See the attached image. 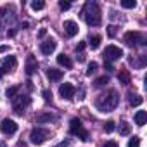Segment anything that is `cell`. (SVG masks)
Returning a JSON list of instances; mask_svg holds the SVG:
<instances>
[{
  "label": "cell",
  "instance_id": "cell-11",
  "mask_svg": "<svg viewBox=\"0 0 147 147\" xmlns=\"http://www.w3.org/2000/svg\"><path fill=\"white\" fill-rule=\"evenodd\" d=\"M55 47H57L55 40H54V38H49V40L42 42V45H40V50H42V54H43V55H50V54L55 50Z\"/></svg>",
  "mask_w": 147,
  "mask_h": 147
},
{
  "label": "cell",
  "instance_id": "cell-23",
  "mask_svg": "<svg viewBox=\"0 0 147 147\" xmlns=\"http://www.w3.org/2000/svg\"><path fill=\"white\" fill-rule=\"evenodd\" d=\"M45 7V2H42V0H33L31 2V9L33 11H42Z\"/></svg>",
  "mask_w": 147,
  "mask_h": 147
},
{
  "label": "cell",
  "instance_id": "cell-17",
  "mask_svg": "<svg viewBox=\"0 0 147 147\" xmlns=\"http://www.w3.org/2000/svg\"><path fill=\"white\" fill-rule=\"evenodd\" d=\"M54 119V114H50V113H40V114H36V123H50Z\"/></svg>",
  "mask_w": 147,
  "mask_h": 147
},
{
  "label": "cell",
  "instance_id": "cell-24",
  "mask_svg": "<svg viewBox=\"0 0 147 147\" xmlns=\"http://www.w3.org/2000/svg\"><path fill=\"white\" fill-rule=\"evenodd\" d=\"M18 92H19V87H11V88H7L5 95H7V97H11V99H14V97L18 95Z\"/></svg>",
  "mask_w": 147,
  "mask_h": 147
},
{
  "label": "cell",
  "instance_id": "cell-29",
  "mask_svg": "<svg viewBox=\"0 0 147 147\" xmlns=\"http://www.w3.org/2000/svg\"><path fill=\"white\" fill-rule=\"evenodd\" d=\"M59 7H61L62 11H67V9L71 7V4H69V2H64V0H61V2H59Z\"/></svg>",
  "mask_w": 147,
  "mask_h": 147
},
{
  "label": "cell",
  "instance_id": "cell-12",
  "mask_svg": "<svg viewBox=\"0 0 147 147\" xmlns=\"http://www.w3.org/2000/svg\"><path fill=\"white\" fill-rule=\"evenodd\" d=\"M24 69H26V75H28V76H31L33 73H36L38 62H36V57H35V55H28V57H26V66H24Z\"/></svg>",
  "mask_w": 147,
  "mask_h": 147
},
{
  "label": "cell",
  "instance_id": "cell-30",
  "mask_svg": "<svg viewBox=\"0 0 147 147\" xmlns=\"http://www.w3.org/2000/svg\"><path fill=\"white\" fill-rule=\"evenodd\" d=\"M42 95H43V99L49 102V100H52V92H49V90H43L42 92Z\"/></svg>",
  "mask_w": 147,
  "mask_h": 147
},
{
  "label": "cell",
  "instance_id": "cell-7",
  "mask_svg": "<svg viewBox=\"0 0 147 147\" xmlns=\"http://www.w3.org/2000/svg\"><path fill=\"white\" fill-rule=\"evenodd\" d=\"M16 57L14 55H7L2 62H0V78H2L5 73H9V71H12L14 67H16Z\"/></svg>",
  "mask_w": 147,
  "mask_h": 147
},
{
  "label": "cell",
  "instance_id": "cell-27",
  "mask_svg": "<svg viewBox=\"0 0 147 147\" xmlns=\"http://www.w3.org/2000/svg\"><path fill=\"white\" fill-rule=\"evenodd\" d=\"M114 128H116V123H114V121H107V123L104 125L106 133H113V131H114Z\"/></svg>",
  "mask_w": 147,
  "mask_h": 147
},
{
  "label": "cell",
  "instance_id": "cell-20",
  "mask_svg": "<svg viewBox=\"0 0 147 147\" xmlns=\"http://www.w3.org/2000/svg\"><path fill=\"white\" fill-rule=\"evenodd\" d=\"M118 130H119V135H128V133H130V125H128L126 121H121Z\"/></svg>",
  "mask_w": 147,
  "mask_h": 147
},
{
  "label": "cell",
  "instance_id": "cell-35",
  "mask_svg": "<svg viewBox=\"0 0 147 147\" xmlns=\"http://www.w3.org/2000/svg\"><path fill=\"white\" fill-rule=\"evenodd\" d=\"M45 35H47V30H40V31H38V36H40V38H43Z\"/></svg>",
  "mask_w": 147,
  "mask_h": 147
},
{
  "label": "cell",
  "instance_id": "cell-32",
  "mask_svg": "<svg viewBox=\"0 0 147 147\" xmlns=\"http://www.w3.org/2000/svg\"><path fill=\"white\" fill-rule=\"evenodd\" d=\"M107 33H109V36H114V35H116V30H114V26H109V28H107Z\"/></svg>",
  "mask_w": 147,
  "mask_h": 147
},
{
  "label": "cell",
  "instance_id": "cell-19",
  "mask_svg": "<svg viewBox=\"0 0 147 147\" xmlns=\"http://www.w3.org/2000/svg\"><path fill=\"white\" fill-rule=\"evenodd\" d=\"M100 42H102V36H100V35H94V36L90 38V47H92V49H99Z\"/></svg>",
  "mask_w": 147,
  "mask_h": 147
},
{
  "label": "cell",
  "instance_id": "cell-22",
  "mask_svg": "<svg viewBox=\"0 0 147 147\" xmlns=\"http://www.w3.org/2000/svg\"><path fill=\"white\" fill-rule=\"evenodd\" d=\"M107 83H109V76H107V75L99 76V78L95 80V85H97V87H104V85H107Z\"/></svg>",
  "mask_w": 147,
  "mask_h": 147
},
{
  "label": "cell",
  "instance_id": "cell-28",
  "mask_svg": "<svg viewBox=\"0 0 147 147\" xmlns=\"http://www.w3.org/2000/svg\"><path fill=\"white\" fill-rule=\"evenodd\" d=\"M128 147H140V138L138 137H133L128 140Z\"/></svg>",
  "mask_w": 147,
  "mask_h": 147
},
{
  "label": "cell",
  "instance_id": "cell-10",
  "mask_svg": "<svg viewBox=\"0 0 147 147\" xmlns=\"http://www.w3.org/2000/svg\"><path fill=\"white\" fill-rule=\"evenodd\" d=\"M75 92H76V88L73 87L71 83H62V85L59 87V94H61V97L66 99V100H71L73 97H75Z\"/></svg>",
  "mask_w": 147,
  "mask_h": 147
},
{
  "label": "cell",
  "instance_id": "cell-21",
  "mask_svg": "<svg viewBox=\"0 0 147 147\" xmlns=\"http://www.w3.org/2000/svg\"><path fill=\"white\" fill-rule=\"evenodd\" d=\"M144 102V99L140 97V95H133V94H130V104L131 106H140Z\"/></svg>",
  "mask_w": 147,
  "mask_h": 147
},
{
  "label": "cell",
  "instance_id": "cell-1",
  "mask_svg": "<svg viewBox=\"0 0 147 147\" xmlns=\"http://www.w3.org/2000/svg\"><path fill=\"white\" fill-rule=\"evenodd\" d=\"M82 16L88 26H99L102 23V12L97 2H87L82 11Z\"/></svg>",
  "mask_w": 147,
  "mask_h": 147
},
{
  "label": "cell",
  "instance_id": "cell-3",
  "mask_svg": "<svg viewBox=\"0 0 147 147\" xmlns=\"http://www.w3.org/2000/svg\"><path fill=\"white\" fill-rule=\"evenodd\" d=\"M69 131H71L73 135H76L80 140H88V133H87V130L83 128L82 121L76 119V118H73V119H71V123H69Z\"/></svg>",
  "mask_w": 147,
  "mask_h": 147
},
{
  "label": "cell",
  "instance_id": "cell-16",
  "mask_svg": "<svg viewBox=\"0 0 147 147\" xmlns=\"http://www.w3.org/2000/svg\"><path fill=\"white\" fill-rule=\"evenodd\" d=\"M147 121V113L145 111H137L135 113V125L137 126H144Z\"/></svg>",
  "mask_w": 147,
  "mask_h": 147
},
{
  "label": "cell",
  "instance_id": "cell-2",
  "mask_svg": "<svg viewBox=\"0 0 147 147\" xmlns=\"http://www.w3.org/2000/svg\"><path fill=\"white\" fill-rule=\"evenodd\" d=\"M118 102H119L118 92H116V90H107V92H104V94H100V95L97 97L95 106H97L99 111L109 113V111H113V109L118 106Z\"/></svg>",
  "mask_w": 147,
  "mask_h": 147
},
{
  "label": "cell",
  "instance_id": "cell-34",
  "mask_svg": "<svg viewBox=\"0 0 147 147\" xmlns=\"http://www.w3.org/2000/svg\"><path fill=\"white\" fill-rule=\"evenodd\" d=\"M83 49H85V42H80V43L76 45V52H78V50H83Z\"/></svg>",
  "mask_w": 147,
  "mask_h": 147
},
{
  "label": "cell",
  "instance_id": "cell-25",
  "mask_svg": "<svg viewBox=\"0 0 147 147\" xmlns=\"http://www.w3.org/2000/svg\"><path fill=\"white\" fill-rule=\"evenodd\" d=\"M97 67H99L97 62H90V64H88V69H87V76H92L94 73L97 71Z\"/></svg>",
  "mask_w": 147,
  "mask_h": 147
},
{
  "label": "cell",
  "instance_id": "cell-13",
  "mask_svg": "<svg viewBox=\"0 0 147 147\" xmlns=\"http://www.w3.org/2000/svg\"><path fill=\"white\" fill-rule=\"evenodd\" d=\"M78 24L75 21H64V31L67 36H76L78 35Z\"/></svg>",
  "mask_w": 147,
  "mask_h": 147
},
{
  "label": "cell",
  "instance_id": "cell-26",
  "mask_svg": "<svg viewBox=\"0 0 147 147\" xmlns=\"http://www.w3.org/2000/svg\"><path fill=\"white\" fill-rule=\"evenodd\" d=\"M135 5H137L135 0H123L121 2V7H125V9H133Z\"/></svg>",
  "mask_w": 147,
  "mask_h": 147
},
{
  "label": "cell",
  "instance_id": "cell-33",
  "mask_svg": "<svg viewBox=\"0 0 147 147\" xmlns=\"http://www.w3.org/2000/svg\"><path fill=\"white\" fill-rule=\"evenodd\" d=\"M104 67H106V71H113V69H114L111 62H104Z\"/></svg>",
  "mask_w": 147,
  "mask_h": 147
},
{
  "label": "cell",
  "instance_id": "cell-9",
  "mask_svg": "<svg viewBox=\"0 0 147 147\" xmlns=\"http://www.w3.org/2000/svg\"><path fill=\"white\" fill-rule=\"evenodd\" d=\"M0 130H2L4 135H14V133L18 131V125H16V121L5 118L2 123H0Z\"/></svg>",
  "mask_w": 147,
  "mask_h": 147
},
{
  "label": "cell",
  "instance_id": "cell-31",
  "mask_svg": "<svg viewBox=\"0 0 147 147\" xmlns=\"http://www.w3.org/2000/svg\"><path fill=\"white\" fill-rule=\"evenodd\" d=\"M104 147H118V144H116L114 140H109V142H106V144H104Z\"/></svg>",
  "mask_w": 147,
  "mask_h": 147
},
{
  "label": "cell",
  "instance_id": "cell-4",
  "mask_svg": "<svg viewBox=\"0 0 147 147\" xmlns=\"http://www.w3.org/2000/svg\"><path fill=\"white\" fill-rule=\"evenodd\" d=\"M30 104H31V99H30L28 95H16V97L12 99V109H14V113H18V114H23L24 109H26Z\"/></svg>",
  "mask_w": 147,
  "mask_h": 147
},
{
  "label": "cell",
  "instance_id": "cell-14",
  "mask_svg": "<svg viewBox=\"0 0 147 147\" xmlns=\"http://www.w3.org/2000/svg\"><path fill=\"white\" fill-rule=\"evenodd\" d=\"M62 75H64V73H62L61 69H54V67H50V69L47 71V78H49L50 82H61V80H62Z\"/></svg>",
  "mask_w": 147,
  "mask_h": 147
},
{
  "label": "cell",
  "instance_id": "cell-36",
  "mask_svg": "<svg viewBox=\"0 0 147 147\" xmlns=\"http://www.w3.org/2000/svg\"><path fill=\"white\" fill-rule=\"evenodd\" d=\"M5 50H7V47H5V45H2V47H0V52H5Z\"/></svg>",
  "mask_w": 147,
  "mask_h": 147
},
{
  "label": "cell",
  "instance_id": "cell-6",
  "mask_svg": "<svg viewBox=\"0 0 147 147\" xmlns=\"http://www.w3.org/2000/svg\"><path fill=\"white\" fill-rule=\"evenodd\" d=\"M47 138H49V130H45V128H33L30 133V140L36 145L43 144Z\"/></svg>",
  "mask_w": 147,
  "mask_h": 147
},
{
  "label": "cell",
  "instance_id": "cell-5",
  "mask_svg": "<svg viewBox=\"0 0 147 147\" xmlns=\"http://www.w3.org/2000/svg\"><path fill=\"white\" fill-rule=\"evenodd\" d=\"M123 57V50L116 45H107L106 50H104V59L106 62H113V61H118Z\"/></svg>",
  "mask_w": 147,
  "mask_h": 147
},
{
  "label": "cell",
  "instance_id": "cell-15",
  "mask_svg": "<svg viewBox=\"0 0 147 147\" xmlns=\"http://www.w3.org/2000/svg\"><path fill=\"white\" fill-rule=\"evenodd\" d=\"M118 82H119L121 85H130V83H131V76H130V73H128L126 69L119 71V75H118Z\"/></svg>",
  "mask_w": 147,
  "mask_h": 147
},
{
  "label": "cell",
  "instance_id": "cell-8",
  "mask_svg": "<svg viewBox=\"0 0 147 147\" xmlns=\"http://www.w3.org/2000/svg\"><path fill=\"white\" fill-rule=\"evenodd\" d=\"M125 42H126L130 47H137V45H142V43H145L144 36H142L138 31H128V33L125 35Z\"/></svg>",
  "mask_w": 147,
  "mask_h": 147
},
{
  "label": "cell",
  "instance_id": "cell-18",
  "mask_svg": "<svg viewBox=\"0 0 147 147\" xmlns=\"http://www.w3.org/2000/svg\"><path fill=\"white\" fill-rule=\"evenodd\" d=\"M57 64H61V66H64V67H71L73 66V62H71V59L67 57V55H64V54H61V55H57Z\"/></svg>",
  "mask_w": 147,
  "mask_h": 147
}]
</instances>
